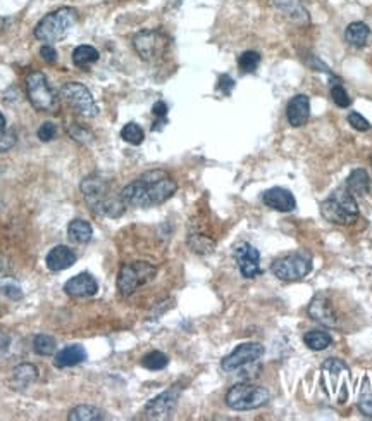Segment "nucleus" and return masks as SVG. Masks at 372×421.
I'll use <instances>...</instances> for the list:
<instances>
[{"label": "nucleus", "mask_w": 372, "mask_h": 421, "mask_svg": "<svg viewBox=\"0 0 372 421\" xmlns=\"http://www.w3.org/2000/svg\"><path fill=\"white\" fill-rule=\"evenodd\" d=\"M38 370L33 364H19L12 370V385L16 388H28L33 382H37Z\"/></svg>", "instance_id": "obj_23"}, {"label": "nucleus", "mask_w": 372, "mask_h": 421, "mask_svg": "<svg viewBox=\"0 0 372 421\" xmlns=\"http://www.w3.org/2000/svg\"><path fill=\"white\" fill-rule=\"evenodd\" d=\"M346 190L352 195H360V197L369 194L371 180L367 171L360 170V168L359 170H353L352 173H350V177L346 178Z\"/></svg>", "instance_id": "obj_22"}, {"label": "nucleus", "mask_w": 372, "mask_h": 421, "mask_svg": "<svg viewBox=\"0 0 372 421\" xmlns=\"http://www.w3.org/2000/svg\"><path fill=\"white\" fill-rule=\"evenodd\" d=\"M167 364H169V357H167L164 352H160V350H152V352L145 354L142 359V366L150 371L164 370Z\"/></svg>", "instance_id": "obj_28"}, {"label": "nucleus", "mask_w": 372, "mask_h": 421, "mask_svg": "<svg viewBox=\"0 0 372 421\" xmlns=\"http://www.w3.org/2000/svg\"><path fill=\"white\" fill-rule=\"evenodd\" d=\"M136 54L147 62H156L166 55L169 48V38L160 30H143L133 38Z\"/></svg>", "instance_id": "obj_9"}, {"label": "nucleus", "mask_w": 372, "mask_h": 421, "mask_svg": "<svg viewBox=\"0 0 372 421\" xmlns=\"http://www.w3.org/2000/svg\"><path fill=\"white\" fill-rule=\"evenodd\" d=\"M234 259H236L238 268H240L241 275L245 278H255V276H259L262 273L261 265H259L261 262V254H259V251L254 245L247 244V242L236 245L234 247Z\"/></svg>", "instance_id": "obj_14"}, {"label": "nucleus", "mask_w": 372, "mask_h": 421, "mask_svg": "<svg viewBox=\"0 0 372 421\" xmlns=\"http://www.w3.org/2000/svg\"><path fill=\"white\" fill-rule=\"evenodd\" d=\"M269 399H271V394L268 388L250 384V382H243V384L233 385L227 391L226 404L234 411H252V409H259L268 404Z\"/></svg>", "instance_id": "obj_5"}, {"label": "nucleus", "mask_w": 372, "mask_h": 421, "mask_svg": "<svg viewBox=\"0 0 372 421\" xmlns=\"http://www.w3.org/2000/svg\"><path fill=\"white\" fill-rule=\"evenodd\" d=\"M0 290H2V292L6 294L9 299L17 301V299H21V297H23V290H21L19 283H17L16 280H12V278L2 280V282H0Z\"/></svg>", "instance_id": "obj_34"}, {"label": "nucleus", "mask_w": 372, "mask_h": 421, "mask_svg": "<svg viewBox=\"0 0 372 421\" xmlns=\"http://www.w3.org/2000/svg\"><path fill=\"white\" fill-rule=\"evenodd\" d=\"M40 55L45 62H48V64H54V62L57 61V52H55V48L48 44L40 48Z\"/></svg>", "instance_id": "obj_42"}, {"label": "nucleus", "mask_w": 372, "mask_h": 421, "mask_svg": "<svg viewBox=\"0 0 372 421\" xmlns=\"http://www.w3.org/2000/svg\"><path fill=\"white\" fill-rule=\"evenodd\" d=\"M272 6L276 9H279L284 16L288 17L290 21H293L295 24H300V26H305L308 24V12L305 9V6L301 3V0H271Z\"/></svg>", "instance_id": "obj_18"}, {"label": "nucleus", "mask_w": 372, "mask_h": 421, "mask_svg": "<svg viewBox=\"0 0 372 421\" xmlns=\"http://www.w3.org/2000/svg\"><path fill=\"white\" fill-rule=\"evenodd\" d=\"M348 123L353 126L355 129H359V132H367V129H371L369 121H367L364 116H360L359 112H350L348 114Z\"/></svg>", "instance_id": "obj_40"}, {"label": "nucleus", "mask_w": 372, "mask_h": 421, "mask_svg": "<svg viewBox=\"0 0 372 421\" xmlns=\"http://www.w3.org/2000/svg\"><path fill=\"white\" fill-rule=\"evenodd\" d=\"M157 275V268L150 262L136 261L128 262L119 269L118 290L122 297H129L140 289L152 282Z\"/></svg>", "instance_id": "obj_6"}, {"label": "nucleus", "mask_w": 372, "mask_h": 421, "mask_svg": "<svg viewBox=\"0 0 372 421\" xmlns=\"http://www.w3.org/2000/svg\"><path fill=\"white\" fill-rule=\"evenodd\" d=\"M178 190L176 181L167 171L152 170L143 173L138 180L126 185L121 190V199L133 208H154L169 201Z\"/></svg>", "instance_id": "obj_1"}, {"label": "nucleus", "mask_w": 372, "mask_h": 421, "mask_svg": "<svg viewBox=\"0 0 372 421\" xmlns=\"http://www.w3.org/2000/svg\"><path fill=\"white\" fill-rule=\"evenodd\" d=\"M217 89H219V92H223V96H231L234 89V80L230 75H221L219 82H217Z\"/></svg>", "instance_id": "obj_41"}, {"label": "nucleus", "mask_w": 372, "mask_h": 421, "mask_svg": "<svg viewBox=\"0 0 372 421\" xmlns=\"http://www.w3.org/2000/svg\"><path fill=\"white\" fill-rule=\"evenodd\" d=\"M331 99L333 102H335L338 107H348L350 104H352V99L348 97V93H346V90L343 89L340 83H335V85H331Z\"/></svg>", "instance_id": "obj_35"}, {"label": "nucleus", "mask_w": 372, "mask_h": 421, "mask_svg": "<svg viewBox=\"0 0 372 421\" xmlns=\"http://www.w3.org/2000/svg\"><path fill=\"white\" fill-rule=\"evenodd\" d=\"M271 271L283 282H297L312 271V256L305 251L291 252L276 259L271 266Z\"/></svg>", "instance_id": "obj_8"}, {"label": "nucleus", "mask_w": 372, "mask_h": 421, "mask_svg": "<svg viewBox=\"0 0 372 421\" xmlns=\"http://www.w3.org/2000/svg\"><path fill=\"white\" fill-rule=\"evenodd\" d=\"M68 133H69V135H71V138H75L76 142H80V143H89V142H92V140H93L92 133H90L89 129L82 128V126H80V125H76V123H73V125L69 126Z\"/></svg>", "instance_id": "obj_37"}, {"label": "nucleus", "mask_w": 372, "mask_h": 421, "mask_svg": "<svg viewBox=\"0 0 372 421\" xmlns=\"http://www.w3.org/2000/svg\"><path fill=\"white\" fill-rule=\"evenodd\" d=\"M308 116H310V99L307 96H295L288 102L286 118L291 126L295 128L304 126L308 121Z\"/></svg>", "instance_id": "obj_17"}, {"label": "nucleus", "mask_w": 372, "mask_h": 421, "mask_svg": "<svg viewBox=\"0 0 372 421\" xmlns=\"http://www.w3.org/2000/svg\"><path fill=\"white\" fill-rule=\"evenodd\" d=\"M82 194L86 206L95 214L107 217H119L124 213L126 204L121 195L111 194V183L102 174H92L82 181Z\"/></svg>", "instance_id": "obj_2"}, {"label": "nucleus", "mask_w": 372, "mask_h": 421, "mask_svg": "<svg viewBox=\"0 0 372 421\" xmlns=\"http://www.w3.org/2000/svg\"><path fill=\"white\" fill-rule=\"evenodd\" d=\"M76 262V254L66 245H57L47 254V268L50 271H64Z\"/></svg>", "instance_id": "obj_19"}, {"label": "nucleus", "mask_w": 372, "mask_h": 421, "mask_svg": "<svg viewBox=\"0 0 372 421\" xmlns=\"http://www.w3.org/2000/svg\"><path fill=\"white\" fill-rule=\"evenodd\" d=\"M26 97L37 111L57 112L59 97L48 85L47 76L40 71H33L26 76Z\"/></svg>", "instance_id": "obj_7"}, {"label": "nucleus", "mask_w": 372, "mask_h": 421, "mask_svg": "<svg viewBox=\"0 0 372 421\" xmlns=\"http://www.w3.org/2000/svg\"><path fill=\"white\" fill-rule=\"evenodd\" d=\"M33 349L38 356H52L57 349V343H55V339H52L50 335H37L33 339Z\"/></svg>", "instance_id": "obj_29"}, {"label": "nucleus", "mask_w": 372, "mask_h": 421, "mask_svg": "<svg viewBox=\"0 0 372 421\" xmlns=\"http://www.w3.org/2000/svg\"><path fill=\"white\" fill-rule=\"evenodd\" d=\"M9 343H10V337L7 335L2 328H0V352H3V350L9 349Z\"/></svg>", "instance_id": "obj_43"}, {"label": "nucleus", "mask_w": 372, "mask_h": 421, "mask_svg": "<svg viewBox=\"0 0 372 421\" xmlns=\"http://www.w3.org/2000/svg\"><path fill=\"white\" fill-rule=\"evenodd\" d=\"M188 244L189 247L193 249L195 252H198V254H209V252L214 251V240L212 238H209L207 235L202 233H192L188 237Z\"/></svg>", "instance_id": "obj_30"}, {"label": "nucleus", "mask_w": 372, "mask_h": 421, "mask_svg": "<svg viewBox=\"0 0 372 421\" xmlns=\"http://www.w3.org/2000/svg\"><path fill=\"white\" fill-rule=\"evenodd\" d=\"M152 114L156 116L157 121L154 123L152 129H156V132H159L160 128H162L164 125H166V118H167V104L162 102V100H159V102L154 104L152 107Z\"/></svg>", "instance_id": "obj_36"}, {"label": "nucleus", "mask_w": 372, "mask_h": 421, "mask_svg": "<svg viewBox=\"0 0 372 421\" xmlns=\"http://www.w3.org/2000/svg\"><path fill=\"white\" fill-rule=\"evenodd\" d=\"M37 135L41 142H50V140H54L55 135H57V128H55L54 123L47 121V123H44L40 128H38Z\"/></svg>", "instance_id": "obj_38"}, {"label": "nucleus", "mask_w": 372, "mask_h": 421, "mask_svg": "<svg viewBox=\"0 0 372 421\" xmlns=\"http://www.w3.org/2000/svg\"><path fill=\"white\" fill-rule=\"evenodd\" d=\"M64 292L69 297H93L98 292V283L90 273H80L68 280L64 285Z\"/></svg>", "instance_id": "obj_15"}, {"label": "nucleus", "mask_w": 372, "mask_h": 421, "mask_svg": "<svg viewBox=\"0 0 372 421\" xmlns=\"http://www.w3.org/2000/svg\"><path fill=\"white\" fill-rule=\"evenodd\" d=\"M264 356V346L257 342H245L240 343L230 356H226L221 363V368L224 371H236L240 368L248 366V364L257 363Z\"/></svg>", "instance_id": "obj_11"}, {"label": "nucleus", "mask_w": 372, "mask_h": 421, "mask_svg": "<svg viewBox=\"0 0 372 421\" xmlns=\"http://www.w3.org/2000/svg\"><path fill=\"white\" fill-rule=\"evenodd\" d=\"M371 37V28L362 21H355L350 23L345 30V40L346 44L352 45L355 48H362L367 44Z\"/></svg>", "instance_id": "obj_21"}, {"label": "nucleus", "mask_w": 372, "mask_h": 421, "mask_svg": "<svg viewBox=\"0 0 372 421\" xmlns=\"http://www.w3.org/2000/svg\"><path fill=\"white\" fill-rule=\"evenodd\" d=\"M359 409H360V413H362L364 416H367V418H372V395H371L369 382H367V380H364L362 392H360Z\"/></svg>", "instance_id": "obj_33"}, {"label": "nucleus", "mask_w": 372, "mask_h": 421, "mask_svg": "<svg viewBox=\"0 0 372 421\" xmlns=\"http://www.w3.org/2000/svg\"><path fill=\"white\" fill-rule=\"evenodd\" d=\"M68 235L75 244H86V242L92 240L93 228L89 221L73 220L68 226Z\"/></svg>", "instance_id": "obj_24"}, {"label": "nucleus", "mask_w": 372, "mask_h": 421, "mask_svg": "<svg viewBox=\"0 0 372 421\" xmlns=\"http://www.w3.org/2000/svg\"><path fill=\"white\" fill-rule=\"evenodd\" d=\"M104 418V411L93 406H78L68 416L69 421H100Z\"/></svg>", "instance_id": "obj_27"}, {"label": "nucleus", "mask_w": 372, "mask_h": 421, "mask_svg": "<svg viewBox=\"0 0 372 421\" xmlns=\"http://www.w3.org/2000/svg\"><path fill=\"white\" fill-rule=\"evenodd\" d=\"M262 202H264L268 208L279 210V213H290V210L297 208V201H295L293 194H291L290 190H286V188L281 187L266 190L264 194H262Z\"/></svg>", "instance_id": "obj_16"}, {"label": "nucleus", "mask_w": 372, "mask_h": 421, "mask_svg": "<svg viewBox=\"0 0 372 421\" xmlns=\"http://www.w3.org/2000/svg\"><path fill=\"white\" fill-rule=\"evenodd\" d=\"M261 64V54L255 51H247L240 55L238 59V66H240L241 73H254Z\"/></svg>", "instance_id": "obj_32"}, {"label": "nucleus", "mask_w": 372, "mask_h": 421, "mask_svg": "<svg viewBox=\"0 0 372 421\" xmlns=\"http://www.w3.org/2000/svg\"><path fill=\"white\" fill-rule=\"evenodd\" d=\"M321 214L335 224H352L359 220V204L348 190H336L321 204Z\"/></svg>", "instance_id": "obj_4"}, {"label": "nucleus", "mask_w": 372, "mask_h": 421, "mask_svg": "<svg viewBox=\"0 0 372 421\" xmlns=\"http://www.w3.org/2000/svg\"><path fill=\"white\" fill-rule=\"evenodd\" d=\"M121 138L124 142L131 143V145H140L145 138V133H143L142 126L136 125V123H128L124 125V128L121 129Z\"/></svg>", "instance_id": "obj_31"}, {"label": "nucleus", "mask_w": 372, "mask_h": 421, "mask_svg": "<svg viewBox=\"0 0 372 421\" xmlns=\"http://www.w3.org/2000/svg\"><path fill=\"white\" fill-rule=\"evenodd\" d=\"M304 342L312 350H324L333 343V337L322 330H310L304 335Z\"/></svg>", "instance_id": "obj_26"}, {"label": "nucleus", "mask_w": 372, "mask_h": 421, "mask_svg": "<svg viewBox=\"0 0 372 421\" xmlns=\"http://www.w3.org/2000/svg\"><path fill=\"white\" fill-rule=\"evenodd\" d=\"M181 392H183L181 385H173L171 388H167L166 392L154 397L152 401L145 406V415L149 416V418H164V416L171 415L173 409L176 408L178 401H180Z\"/></svg>", "instance_id": "obj_13"}, {"label": "nucleus", "mask_w": 372, "mask_h": 421, "mask_svg": "<svg viewBox=\"0 0 372 421\" xmlns=\"http://www.w3.org/2000/svg\"><path fill=\"white\" fill-rule=\"evenodd\" d=\"M17 142V136L14 132H3L0 133V154L7 152V150L12 149Z\"/></svg>", "instance_id": "obj_39"}, {"label": "nucleus", "mask_w": 372, "mask_h": 421, "mask_svg": "<svg viewBox=\"0 0 372 421\" xmlns=\"http://www.w3.org/2000/svg\"><path fill=\"white\" fill-rule=\"evenodd\" d=\"M76 23H78V10L75 7H61V9L48 12L47 16L38 21L33 31L35 38L52 45L54 42L62 40Z\"/></svg>", "instance_id": "obj_3"}, {"label": "nucleus", "mask_w": 372, "mask_h": 421, "mask_svg": "<svg viewBox=\"0 0 372 421\" xmlns=\"http://www.w3.org/2000/svg\"><path fill=\"white\" fill-rule=\"evenodd\" d=\"M89 354H86L85 347L80 346V343H73V346L64 347L62 350H59L55 354V366L57 368H71L76 366V364L85 363Z\"/></svg>", "instance_id": "obj_20"}, {"label": "nucleus", "mask_w": 372, "mask_h": 421, "mask_svg": "<svg viewBox=\"0 0 372 421\" xmlns=\"http://www.w3.org/2000/svg\"><path fill=\"white\" fill-rule=\"evenodd\" d=\"M6 125H7L6 118H3V114H2V112H0V133L6 132Z\"/></svg>", "instance_id": "obj_44"}, {"label": "nucleus", "mask_w": 372, "mask_h": 421, "mask_svg": "<svg viewBox=\"0 0 372 421\" xmlns=\"http://www.w3.org/2000/svg\"><path fill=\"white\" fill-rule=\"evenodd\" d=\"M307 313L314 321H319L321 325L329 326V328H340V319L342 318H340L338 311H336L335 303H333L331 297L326 292L317 294L310 301Z\"/></svg>", "instance_id": "obj_12"}, {"label": "nucleus", "mask_w": 372, "mask_h": 421, "mask_svg": "<svg viewBox=\"0 0 372 421\" xmlns=\"http://www.w3.org/2000/svg\"><path fill=\"white\" fill-rule=\"evenodd\" d=\"M98 59H100V54H98L97 48H93L92 45H80V47H76L75 52H73V64L80 69L90 68Z\"/></svg>", "instance_id": "obj_25"}, {"label": "nucleus", "mask_w": 372, "mask_h": 421, "mask_svg": "<svg viewBox=\"0 0 372 421\" xmlns=\"http://www.w3.org/2000/svg\"><path fill=\"white\" fill-rule=\"evenodd\" d=\"M59 96L66 100L78 114L85 116V118H95L98 114V107L95 104L92 93L85 85L78 82L64 83L59 90Z\"/></svg>", "instance_id": "obj_10"}]
</instances>
